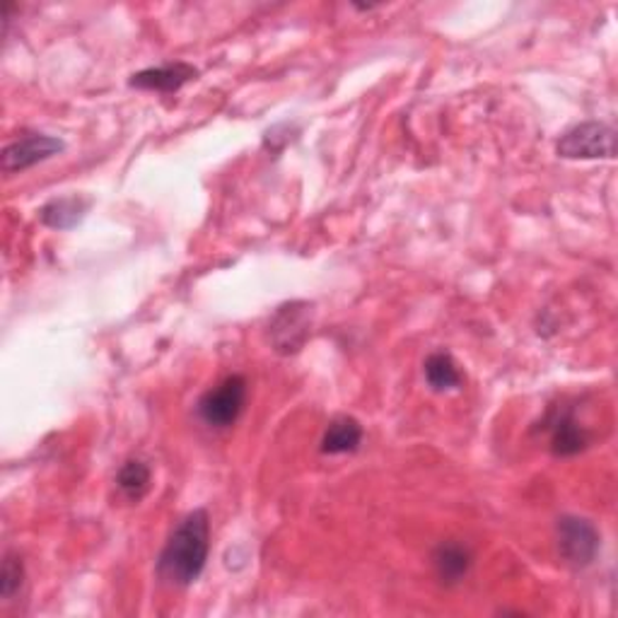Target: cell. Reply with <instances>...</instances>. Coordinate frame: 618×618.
<instances>
[{
	"instance_id": "5",
	"label": "cell",
	"mask_w": 618,
	"mask_h": 618,
	"mask_svg": "<svg viewBox=\"0 0 618 618\" xmlns=\"http://www.w3.org/2000/svg\"><path fill=\"white\" fill-rule=\"evenodd\" d=\"M312 331V305L307 302H288L279 307L269 324V338L281 356H293V353L305 346V341Z\"/></svg>"
},
{
	"instance_id": "10",
	"label": "cell",
	"mask_w": 618,
	"mask_h": 618,
	"mask_svg": "<svg viewBox=\"0 0 618 618\" xmlns=\"http://www.w3.org/2000/svg\"><path fill=\"white\" fill-rule=\"evenodd\" d=\"M362 443V425L350 416H338L329 423L322 437L324 455H348L356 452Z\"/></svg>"
},
{
	"instance_id": "2",
	"label": "cell",
	"mask_w": 618,
	"mask_h": 618,
	"mask_svg": "<svg viewBox=\"0 0 618 618\" xmlns=\"http://www.w3.org/2000/svg\"><path fill=\"white\" fill-rule=\"evenodd\" d=\"M247 404V380L242 374H230L213 390H208L198 401V416L211 428H230L239 421Z\"/></svg>"
},
{
	"instance_id": "1",
	"label": "cell",
	"mask_w": 618,
	"mask_h": 618,
	"mask_svg": "<svg viewBox=\"0 0 618 618\" xmlns=\"http://www.w3.org/2000/svg\"><path fill=\"white\" fill-rule=\"evenodd\" d=\"M208 554H211V520L206 510H194L176 524L164 544L158 576L170 588H189L201 578Z\"/></svg>"
},
{
	"instance_id": "14",
	"label": "cell",
	"mask_w": 618,
	"mask_h": 618,
	"mask_svg": "<svg viewBox=\"0 0 618 618\" xmlns=\"http://www.w3.org/2000/svg\"><path fill=\"white\" fill-rule=\"evenodd\" d=\"M22 580H25V566H22L20 556L8 551L3 558V570H0V597L5 602L13 600L22 588Z\"/></svg>"
},
{
	"instance_id": "7",
	"label": "cell",
	"mask_w": 618,
	"mask_h": 618,
	"mask_svg": "<svg viewBox=\"0 0 618 618\" xmlns=\"http://www.w3.org/2000/svg\"><path fill=\"white\" fill-rule=\"evenodd\" d=\"M198 71L194 69L191 63L184 61H174V63H164L158 65V69H146L136 75H131L128 85L138 87V90H150V92H176L182 90L186 83L196 81Z\"/></svg>"
},
{
	"instance_id": "11",
	"label": "cell",
	"mask_w": 618,
	"mask_h": 618,
	"mask_svg": "<svg viewBox=\"0 0 618 618\" xmlns=\"http://www.w3.org/2000/svg\"><path fill=\"white\" fill-rule=\"evenodd\" d=\"M87 208H90V201H87V198L63 196V198H53V201L44 206L39 218L44 225H49L53 230H71L85 218Z\"/></svg>"
},
{
	"instance_id": "13",
	"label": "cell",
	"mask_w": 618,
	"mask_h": 618,
	"mask_svg": "<svg viewBox=\"0 0 618 618\" xmlns=\"http://www.w3.org/2000/svg\"><path fill=\"white\" fill-rule=\"evenodd\" d=\"M423 372H425L430 390H435V392L459 390V384H461V372L449 353H433V356L425 360Z\"/></svg>"
},
{
	"instance_id": "4",
	"label": "cell",
	"mask_w": 618,
	"mask_h": 618,
	"mask_svg": "<svg viewBox=\"0 0 618 618\" xmlns=\"http://www.w3.org/2000/svg\"><path fill=\"white\" fill-rule=\"evenodd\" d=\"M558 554L572 568H588L600 554V532L590 520L566 515L558 520Z\"/></svg>"
},
{
	"instance_id": "12",
	"label": "cell",
	"mask_w": 618,
	"mask_h": 618,
	"mask_svg": "<svg viewBox=\"0 0 618 618\" xmlns=\"http://www.w3.org/2000/svg\"><path fill=\"white\" fill-rule=\"evenodd\" d=\"M150 481H152V471L148 464L140 459H128L116 473L119 491L128 503H138L146 498V493L150 491Z\"/></svg>"
},
{
	"instance_id": "6",
	"label": "cell",
	"mask_w": 618,
	"mask_h": 618,
	"mask_svg": "<svg viewBox=\"0 0 618 618\" xmlns=\"http://www.w3.org/2000/svg\"><path fill=\"white\" fill-rule=\"evenodd\" d=\"M63 150V140L47 136V134H29L25 138H20L3 150V172L15 174L25 172L35 164L53 158Z\"/></svg>"
},
{
	"instance_id": "3",
	"label": "cell",
	"mask_w": 618,
	"mask_h": 618,
	"mask_svg": "<svg viewBox=\"0 0 618 618\" xmlns=\"http://www.w3.org/2000/svg\"><path fill=\"white\" fill-rule=\"evenodd\" d=\"M556 152L566 160H611L616 154V131L602 121H584L560 136Z\"/></svg>"
},
{
	"instance_id": "9",
	"label": "cell",
	"mask_w": 618,
	"mask_h": 618,
	"mask_svg": "<svg viewBox=\"0 0 618 618\" xmlns=\"http://www.w3.org/2000/svg\"><path fill=\"white\" fill-rule=\"evenodd\" d=\"M433 566L440 582L445 584H459L461 580H467L473 566V554L469 546L459 544V541H445L440 544L433 554Z\"/></svg>"
},
{
	"instance_id": "8",
	"label": "cell",
	"mask_w": 618,
	"mask_h": 618,
	"mask_svg": "<svg viewBox=\"0 0 618 618\" xmlns=\"http://www.w3.org/2000/svg\"><path fill=\"white\" fill-rule=\"evenodd\" d=\"M546 430L551 440V452H554L556 457H572L590 445V433L576 421L572 411L551 413Z\"/></svg>"
}]
</instances>
